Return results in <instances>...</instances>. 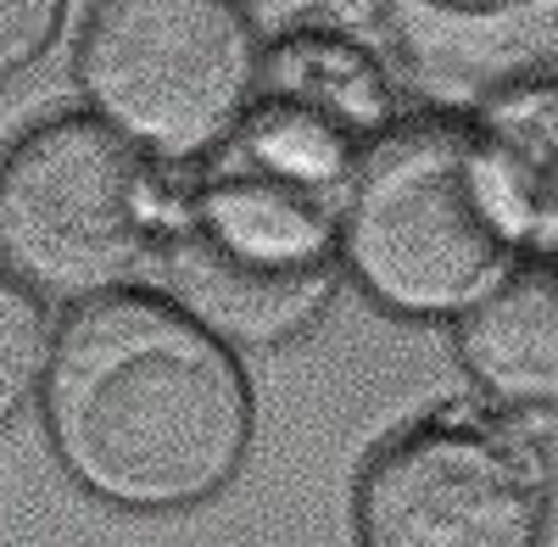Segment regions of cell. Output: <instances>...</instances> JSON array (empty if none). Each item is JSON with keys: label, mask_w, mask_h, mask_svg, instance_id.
<instances>
[{"label": "cell", "mask_w": 558, "mask_h": 547, "mask_svg": "<svg viewBox=\"0 0 558 547\" xmlns=\"http://www.w3.org/2000/svg\"><path fill=\"white\" fill-rule=\"evenodd\" d=\"M39 420L57 464L123 514L202 509L257 436L246 363L162 291L84 296L51 336Z\"/></svg>", "instance_id": "obj_1"}, {"label": "cell", "mask_w": 558, "mask_h": 547, "mask_svg": "<svg viewBox=\"0 0 558 547\" xmlns=\"http://www.w3.org/2000/svg\"><path fill=\"white\" fill-rule=\"evenodd\" d=\"M341 268L375 307L418 325L463 318L520 268L481 191L470 123H391L363 146L341 202Z\"/></svg>", "instance_id": "obj_2"}, {"label": "cell", "mask_w": 558, "mask_h": 547, "mask_svg": "<svg viewBox=\"0 0 558 547\" xmlns=\"http://www.w3.org/2000/svg\"><path fill=\"white\" fill-rule=\"evenodd\" d=\"M184 196L168 162L96 112H68L0 157V257L45 296H107L151 274Z\"/></svg>", "instance_id": "obj_3"}, {"label": "cell", "mask_w": 558, "mask_h": 547, "mask_svg": "<svg viewBox=\"0 0 558 547\" xmlns=\"http://www.w3.org/2000/svg\"><path fill=\"white\" fill-rule=\"evenodd\" d=\"M146 280L229 347H291L330 313L347 280L341 212L274 179L213 168L184 196Z\"/></svg>", "instance_id": "obj_4"}, {"label": "cell", "mask_w": 558, "mask_h": 547, "mask_svg": "<svg viewBox=\"0 0 558 547\" xmlns=\"http://www.w3.org/2000/svg\"><path fill=\"white\" fill-rule=\"evenodd\" d=\"M263 51L241 0H89L73 84L84 112L179 168L235 134L263 89Z\"/></svg>", "instance_id": "obj_5"}, {"label": "cell", "mask_w": 558, "mask_h": 547, "mask_svg": "<svg viewBox=\"0 0 558 547\" xmlns=\"http://www.w3.org/2000/svg\"><path fill=\"white\" fill-rule=\"evenodd\" d=\"M553 475L525 430L436 414L391 436L352 491L357 547H542Z\"/></svg>", "instance_id": "obj_6"}, {"label": "cell", "mask_w": 558, "mask_h": 547, "mask_svg": "<svg viewBox=\"0 0 558 547\" xmlns=\"http://www.w3.org/2000/svg\"><path fill=\"white\" fill-rule=\"evenodd\" d=\"M402 73L447 101L558 73V0H375Z\"/></svg>", "instance_id": "obj_7"}, {"label": "cell", "mask_w": 558, "mask_h": 547, "mask_svg": "<svg viewBox=\"0 0 558 547\" xmlns=\"http://www.w3.org/2000/svg\"><path fill=\"white\" fill-rule=\"evenodd\" d=\"M470 134L497 230L558 263V73L486 96Z\"/></svg>", "instance_id": "obj_8"}, {"label": "cell", "mask_w": 558, "mask_h": 547, "mask_svg": "<svg viewBox=\"0 0 558 547\" xmlns=\"http://www.w3.org/2000/svg\"><path fill=\"white\" fill-rule=\"evenodd\" d=\"M452 347L481 397L508 414H558V268H514L463 318Z\"/></svg>", "instance_id": "obj_9"}, {"label": "cell", "mask_w": 558, "mask_h": 547, "mask_svg": "<svg viewBox=\"0 0 558 547\" xmlns=\"http://www.w3.org/2000/svg\"><path fill=\"white\" fill-rule=\"evenodd\" d=\"M263 89L279 101L324 112L352 141H380L402 107L397 73L386 68V57L363 34L336 23H302L279 34L263 51Z\"/></svg>", "instance_id": "obj_10"}, {"label": "cell", "mask_w": 558, "mask_h": 547, "mask_svg": "<svg viewBox=\"0 0 558 547\" xmlns=\"http://www.w3.org/2000/svg\"><path fill=\"white\" fill-rule=\"evenodd\" d=\"M218 168H235V173H257V179H274L286 191H302L324 207L347 202L352 179H357V141L330 123L313 107H296V101H252L246 118L235 123V134L218 146Z\"/></svg>", "instance_id": "obj_11"}, {"label": "cell", "mask_w": 558, "mask_h": 547, "mask_svg": "<svg viewBox=\"0 0 558 547\" xmlns=\"http://www.w3.org/2000/svg\"><path fill=\"white\" fill-rule=\"evenodd\" d=\"M45 357H51V336H45V313L34 291L17 280H0V414L39 391Z\"/></svg>", "instance_id": "obj_12"}, {"label": "cell", "mask_w": 558, "mask_h": 547, "mask_svg": "<svg viewBox=\"0 0 558 547\" xmlns=\"http://www.w3.org/2000/svg\"><path fill=\"white\" fill-rule=\"evenodd\" d=\"M68 0H0V68L17 73L57 45Z\"/></svg>", "instance_id": "obj_13"}, {"label": "cell", "mask_w": 558, "mask_h": 547, "mask_svg": "<svg viewBox=\"0 0 558 547\" xmlns=\"http://www.w3.org/2000/svg\"><path fill=\"white\" fill-rule=\"evenodd\" d=\"M0 141H7V107H0Z\"/></svg>", "instance_id": "obj_14"}, {"label": "cell", "mask_w": 558, "mask_h": 547, "mask_svg": "<svg viewBox=\"0 0 558 547\" xmlns=\"http://www.w3.org/2000/svg\"><path fill=\"white\" fill-rule=\"evenodd\" d=\"M0 547H7V542H0Z\"/></svg>", "instance_id": "obj_15"}]
</instances>
